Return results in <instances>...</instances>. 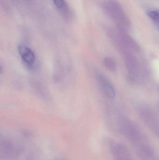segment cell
<instances>
[{"label": "cell", "mask_w": 159, "mask_h": 160, "mask_svg": "<svg viewBox=\"0 0 159 160\" xmlns=\"http://www.w3.org/2000/svg\"><path fill=\"white\" fill-rule=\"evenodd\" d=\"M19 53L27 68L33 70L36 68V56L28 46L20 44L18 47Z\"/></svg>", "instance_id": "1"}, {"label": "cell", "mask_w": 159, "mask_h": 160, "mask_svg": "<svg viewBox=\"0 0 159 160\" xmlns=\"http://www.w3.org/2000/svg\"><path fill=\"white\" fill-rule=\"evenodd\" d=\"M96 78L105 96L109 98H114L115 97V92L113 85L110 81L100 72L96 73Z\"/></svg>", "instance_id": "2"}, {"label": "cell", "mask_w": 159, "mask_h": 160, "mask_svg": "<svg viewBox=\"0 0 159 160\" xmlns=\"http://www.w3.org/2000/svg\"><path fill=\"white\" fill-rule=\"evenodd\" d=\"M56 8L64 17L69 15V9L65 0H52Z\"/></svg>", "instance_id": "3"}, {"label": "cell", "mask_w": 159, "mask_h": 160, "mask_svg": "<svg viewBox=\"0 0 159 160\" xmlns=\"http://www.w3.org/2000/svg\"><path fill=\"white\" fill-rule=\"evenodd\" d=\"M103 62L105 66L109 70H114L115 69V63L111 58L106 57L104 60Z\"/></svg>", "instance_id": "4"}, {"label": "cell", "mask_w": 159, "mask_h": 160, "mask_svg": "<svg viewBox=\"0 0 159 160\" xmlns=\"http://www.w3.org/2000/svg\"><path fill=\"white\" fill-rule=\"evenodd\" d=\"M148 17L154 20L155 21L158 22H159V12L156 11H150L147 12Z\"/></svg>", "instance_id": "5"}, {"label": "cell", "mask_w": 159, "mask_h": 160, "mask_svg": "<svg viewBox=\"0 0 159 160\" xmlns=\"http://www.w3.org/2000/svg\"><path fill=\"white\" fill-rule=\"evenodd\" d=\"M158 26H159V24H158Z\"/></svg>", "instance_id": "6"}]
</instances>
